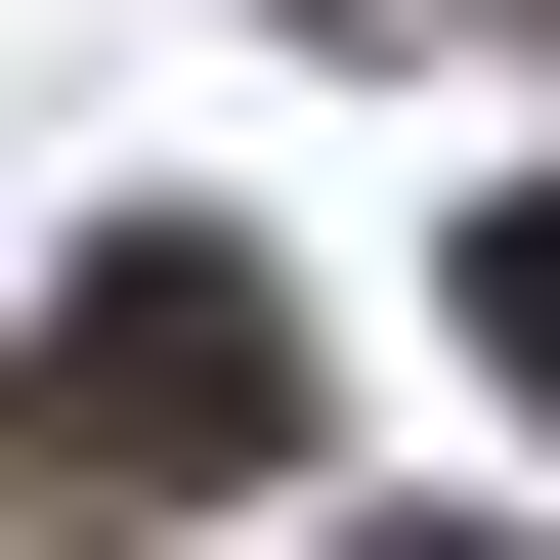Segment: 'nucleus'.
<instances>
[{
  "label": "nucleus",
  "instance_id": "nucleus-3",
  "mask_svg": "<svg viewBox=\"0 0 560 560\" xmlns=\"http://www.w3.org/2000/svg\"><path fill=\"white\" fill-rule=\"evenodd\" d=\"M346 560H431V517H346Z\"/></svg>",
  "mask_w": 560,
  "mask_h": 560
},
{
  "label": "nucleus",
  "instance_id": "nucleus-2",
  "mask_svg": "<svg viewBox=\"0 0 560 560\" xmlns=\"http://www.w3.org/2000/svg\"><path fill=\"white\" fill-rule=\"evenodd\" d=\"M475 346H517V388H560V173H517V215H475Z\"/></svg>",
  "mask_w": 560,
  "mask_h": 560
},
{
  "label": "nucleus",
  "instance_id": "nucleus-1",
  "mask_svg": "<svg viewBox=\"0 0 560 560\" xmlns=\"http://www.w3.org/2000/svg\"><path fill=\"white\" fill-rule=\"evenodd\" d=\"M44 431H86L130 517H215V475L302 431V388H259V259H215V215H130V259H86V388H44Z\"/></svg>",
  "mask_w": 560,
  "mask_h": 560
}]
</instances>
